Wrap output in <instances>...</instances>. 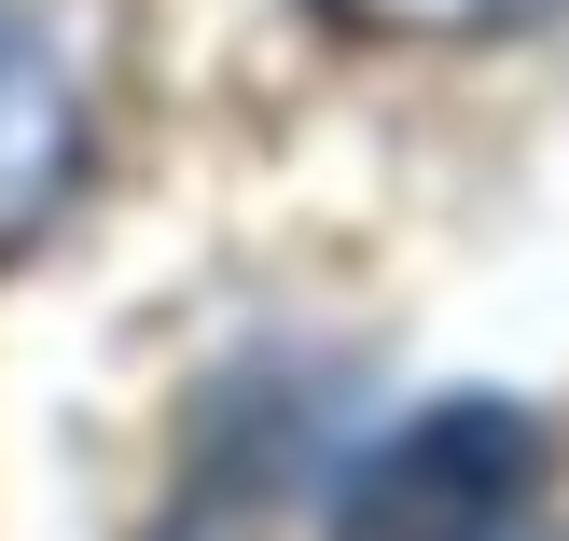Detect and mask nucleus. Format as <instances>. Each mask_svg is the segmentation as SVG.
<instances>
[{"label":"nucleus","mask_w":569,"mask_h":541,"mask_svg":"<svg viewBox=\"0 0 569 541\" xmlns=\"http://www.w3.org/2000/svg\"><path fill=\"white\" fill-rule=\"evenodd\" d=\"M528 487H542V417L459 389V403L403 417V431L348 472L333 541H500L528 514Z\"/></svg>","instance_id":"obj_1"},{"label":"nucleus","mask_w":569,"mask_h":541,"mask_svg":"<svg viewBox=\"0 0 569 541\" xmlns=\"http://www.w3.org/2000/svg\"><path fill=\"white\" fill-rule=\"evenodd\" d=\"M83 153V111H70V70H56V42L0 0V250L28 237V222L56 209V181H70Z\"/></svg>","instance_id":"obj_2"},{"label":"nucleus","mask_w":569,"mask_h":541,"mask_svg":"<svg viewBox=\"0 0 569 541\" xmlns=\"http://www.w3.org/2000/svg\"><path fill=\"white\" fill-rule=\"evenodd\" d=\"M333 14H361V28H515L542 0H333Z\"/></svg>","instance_id":"obj_3"}]
</instances>
